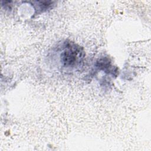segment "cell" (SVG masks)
Wrapping results in <instances>:
<instances>
[{
    "label": "cell",
    "mask_w": 151,
    "mask_h": 151,
    "mask_svg": "<svg viewBox=\"0 0 151 151\" xmlns=\"http://www.w3.org/2000/svg\"><path fill=\"white\" fill-rule=\"evenodd\" d=\"M53 52L57 57V65L62 71H76L83 65L84 50L80 46L73 42L66 41L62 42Z\"/></svg>",
    "instance_id": "obj_1"
},
{
    "label": "cell",
    "mask_w": 151,
    "mask_h": 151,
    "mask_svg": "<svg viewBox=\"0 0 151 151\" xmlns=\"http://www.w3.org/2000/svg\"><path fill=\"white\" fill-rule=\"evenodd\" d=\"M96 67L101 70H103L105 72H107L109 74H115L117 70L113 68V67L111 65L110 61L109 60L108 58H104L102 59L99 60L97 61Z\"/></svg>",
    "instance_id": "obj_2"
}]
</instances>
